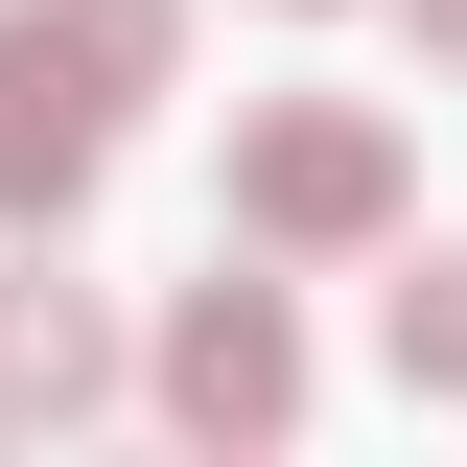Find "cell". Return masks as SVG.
Instances as JSON below:
<instances>
[{"mask_svg":"<svg viewBox=\"0 0 467 467\" xmlns=\"http://www.w3.org/2000/svg\"><path fill=\"white\" fill-rule=\"evenodd\" d=\"M234 234L257 257H374L398 234V117L374 94H257L234 117Z\"/></svg>","mask_w":467,"mask_h":467,"instance_id":"1","label":"cell"},{"mask_svg":"<svg viewBox=\"0 0 467 467\" xmlns=\"http://www.w3.org/2000/svg\"><path fill=\"white\" fill-rule=\"evenodd\" d=\"M117 117H140V94H117V70L70 47L47 0H0V234H70V211H94Z\"/></svg>","mask_w":467,"mask_h":467,"instance_id":"2","label":"cell"},{"mask_svg":"<svg viewBox=\"0 0 467 467\" xmlns=\"http://www.w3.org/2000/svg\"><path fill=\"white\" fill-rule=\"evenodd\" d=\"M140 398H164L187 444H281V420H304V304L211 257V281L164 304V350H140Z\"/></svg>","mask_w":467,"mask_h":467,"instance_id":"3","label":"cell"},{"mask_svg":"<svg viewBox=\"0 0 467 467\" xmlns=\"http://www.w3.org/2000/svg\"><path fill=\"white\" fill-rule=\"evenodd\" d=\"M117 374H140V350H117V304L24 234V257H0V444H24V420H94Z\"/></svg>","mask_w":467,"mask_h":467,"instance_id":"4","label":"cell"},{"mask_svg":"<svg viewBox=\"0 0 467 467\" xmlns=\"http://www.w3.org/2000/svg\"><path fill=\"white\" fill-rule=\"evenodd\" d=\"M398 398H467V234L398 281Z\"/></svg>","mask_w":467,"mask_h":467,"instance_id":"5","label":"cell"},{"mask_svg":"<svg viewBox=\"0 0 467 467\" xmlns=\"http://www.w3.org/2000/svg\"><path fill=\"white\" fill-rule=\"evenodd\" d=\"M47 24L117 70V94H164V70H187V0H47Z\"/></svg>","mask_w":467,"mask_h":467,"instance_id":"6","label":"cell"},{"mask_svg":"<svg viewBox=\"0 0 467 467\" xmlns=\"http://www.w3.org/2000/svg\"><path fill=\"white\" fill-rule=\"evenodd\" d=\"M420 70H467V0H420Z\"/></svg>","mask_w":467,"mask_h":467,"instance_id":"7","label":"cell"}]
</instances>
